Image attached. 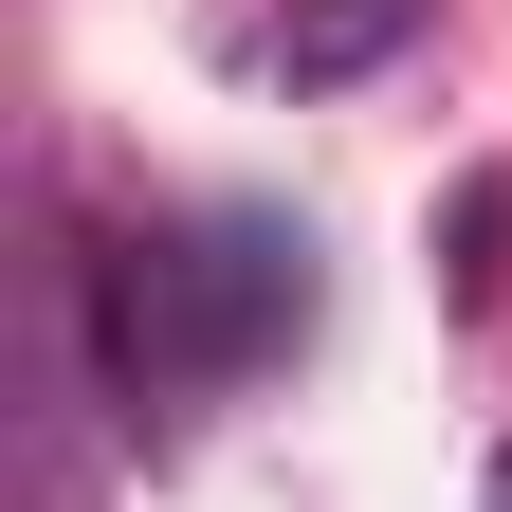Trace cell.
I'll return each mask as SVG.
<instances>
[{
    "label": "cell",
    "instance_id": "obj_1",
    "mask_svg": "<svg viewBox=\"0 0 512 512\" xmlns=\"http://www.w3.org/2000/svg\"><path fill=\"white\" fill-rule=\"evenodd\" d=\"M92 330L128 403H220L311 330V238L293 220H165L92 275Z\"/></svg>",
    "mask_w": 512,
    "mask_h": 512
},
{
    "label": "cell",
    "instance_id": "obj_2",
    "mask_svg": "<svg viewBox=\"0 0 512 512\" xmlns=\"http://www.w3.org/2000/svg\"><path fill=\"white\" fill-rule=\"evenodd\" d=\"M403 37H421V0H293V19H275V74L330 92V74H366V55H403Z\"/></svg>",
    "mask_w": 512,
    "mask_h": 512
}]
</instances>
